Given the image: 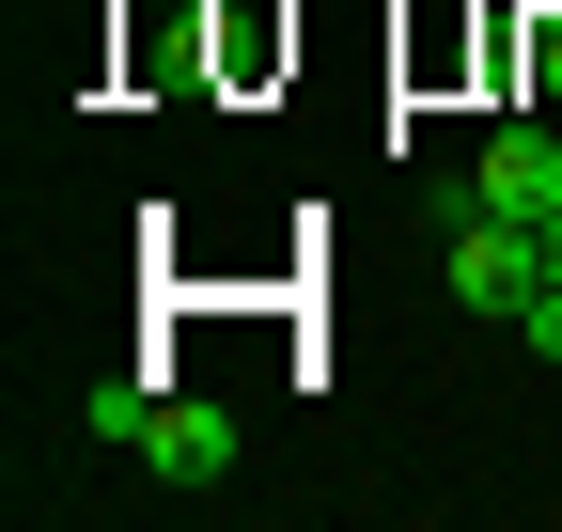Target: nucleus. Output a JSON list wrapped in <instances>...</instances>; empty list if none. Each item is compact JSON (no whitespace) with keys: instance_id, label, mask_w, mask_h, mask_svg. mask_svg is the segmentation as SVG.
Wrapping results in <instances>:
<instances>
[{"instance_id":"1","label":"nucleus","mask_w":562,"mask_h":532,"mask_svg":"<svg viewBox=\"0 0 562 532\" xmlns=\"http://www.w3.org/2000/svg\"><path fill=\"white\" fill-rule=\"evenodd\" d=\"M110 454H140V470H172V486H220L235 470V408H203V391H140V376H94V408H79Z\"/></svg>"},{"instance_id":"2","label":"nucleus","mask_w":562,"mask_h":532,"mask_svg":"<svg viewBox=\"0 0 562 532\" xmlns=\"http://www.w3.org/2000/svg\"><path fill=\"white\" fill-rule=\"evenodd\" d=\"M484 204L501 220H562V125L547 110H516L501 142H484Z\"/></svg>"},{"instance_id":"3","label":"nucleus","mask_w":562,"mask_h":532,"mask_svg":"<svg viewBox=\"0 0 562 532\" xmlns=\"http://www.w3.org/2000/svg\"><path fill=\"white\" fill-rule=\"evenodd\" d=\"M516 329H531V361H562V282H547V298H531Z\"/></svg>"},{"instance_id":"4","label":"nucleus","mask_w":562,"mask_h":532,"mask_svg":"<svg viewBox=\"0 0 562 532\" xmlns=\"http://www.w3.org/2000/svg\"><path fill=\"white\" fill-rule=\"evenodd\" d=\"M547 282H562V220H547Z\"/></svg>"}]
</instances>
